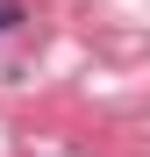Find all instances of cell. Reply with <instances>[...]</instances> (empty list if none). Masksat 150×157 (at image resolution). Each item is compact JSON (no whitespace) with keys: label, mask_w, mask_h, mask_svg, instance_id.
<instances>
[{"label":"cell","mask_w":150,"mask_h":157,"mask_svg":"<svg viewBox=\"0 0 150 157\" xmlns=\"http://www.w3.org/2000/svg\"><path fill=\"white\" fill-rule=\"evenodd\" d=\"M14 21H21V7H14V0H0V36H7Z\"/></svg>","instance_id":"6da1fadb"}]
</instances>
